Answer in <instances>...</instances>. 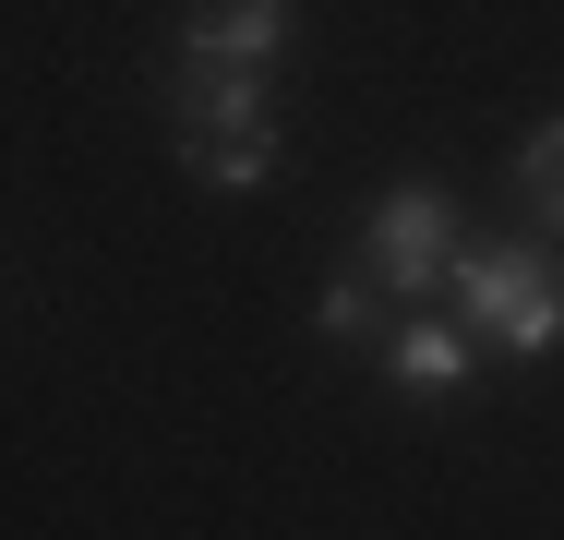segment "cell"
<instances>
[{
    "mask_svg": "<svg viewBox=\"0 0 564 540\" xmlns=\"http://www.w3.org/2000/svg\"><path fill=\"white\" fill-rule=\"evenodd\" d=\"M456 205L433 193V181H397L384 205L360 216V264L384 277V289H433V277H456Z\"/></svg>",
    "mask_w": 564,
    "mask_h": 540,
    "instance_id": "obj_2",
    "label": "cell"
},
{
    "mask_svg": "<svg viewBox=\"0 0 564 540\" xmlns=\"http://www.w3.org/2000/svg\"><path fill=\"white\" fill-rule=\"evenodd\" d=\"M456 289H468V336L480 348H505V360L564 348V289H553V264L529 240H468L456 252Z\"/></svg>",
    "mask_w": 564,
    "mask_h": 540,
    "instance_id": "obj_1",
    "label": "cell"
},
{
    "mask_svg": "<svg viewBox=\"0 0 564 540\" xmlns=\"http://www.w3.org/2000/svg\"><path fill=\"white\" fill-rule=\"evenodd\" d=\"M289 169V120H240V132H181V181L205 193H264Z\"/></svg>",
    "mask_w": 564,
    "mask_h": 540,
    "instance_id": "obj_5",
    "label": "cell"
},
{
    "mask_svg": "<svg viewBox=\"0 0 564 540\" xmlns=\"http://www.w3.org/2000/svg\"><path fill=\"white\" fill-rule=\"evenodd\" d=\"M156 108H169V132H240V120H276V85H264V73H228V61H181V48H169Z\"/></svg>",
    "mask_w": 564,
    "mask_h": 540,
    "instance_id": "obj_4",
    "label": "cell"
},
{
    "mask_svg": "<svg viewBox=\"0 0 564 540\" xmlns=\"http://www.w3.org/2000/svg\"><path fill=\"white\" fill-rule=\"evenodd\" d=\"M372 301H384V277H372V264H348L337 289H325V324H337V336H372Z\"/></svg>",
    "mask_w": 564,
    "mask_h": 540,
    "instance_id": "obj_8",
    "label": "cell"
},
{
    "mask_svg": "<svg viewBox=\"0 0 564 540\" xmlns=\"http://www.w3.org/2000/svg\"><path fill=\"white\" fill-rule=\"evenodd\" d=\"M517 193L541 205V228H564V120H541V132L517 144Z\"/></svg>",
    "mask_w": 564,
    "mask_h": 540,
    "instance_id": "obj_7",
    "label": "cell"
},
{
    "mask_svg": "<svg viewBox=\"0 0 564 540\" xmlns=\"http://www.w3.org/2000/svg\"><path fill=\"white\" fill-rule=\"evenodd\" d=\"M384 372L421 385V397H456V385L480 372V336H468V324H397V336H384Z\"/></svg>",
    "mask_w": 564,
    "mask_h": 540,
    "instance_id": "obj_6",
    "label": "cell"
},
{
    "mask_svg": "<svg viewBox=\"0 0 564 540\" xmlns=\"http://www.w3.org/2000/svg\"><path fill=\"white\" fill-rule=\"evenodd\" d=\"M301 48V0H193L181 12V61H228V73H264Z\"/></svg>",
    "mask_w": 564,
    "mask_h": 540,
    "instance_id": "obj_3",
    "label": "cell"
}]
</instances>
